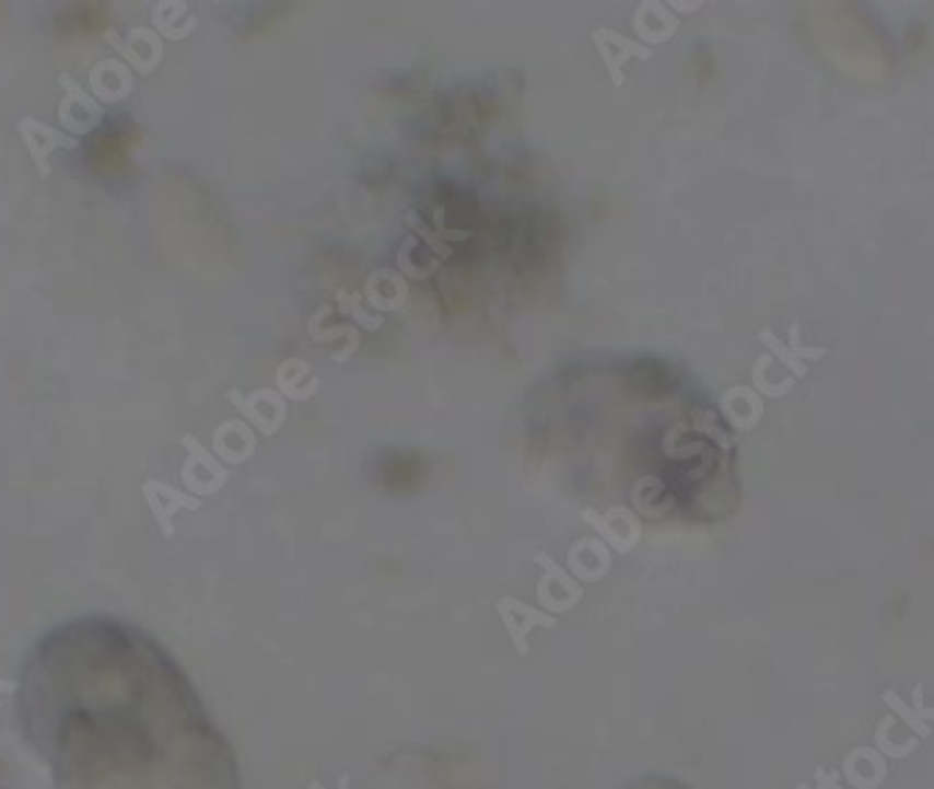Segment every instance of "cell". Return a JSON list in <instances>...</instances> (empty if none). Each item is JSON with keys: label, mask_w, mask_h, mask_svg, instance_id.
Here are the masks:
<instances>
[{"label": "cell", "mask_w": 934, "mask_h": 789, "mask_svg": "<svg viewBox=\"0 0 934 789\" xmlns=\"http://www.w3.org/2000/svg\"><path fill=\"white\" fill-rule=\"evenodd\" d=\"M17 722L54 789H238L194 683L120 619L79 616L45 633L20 670Z\"/></svg>", "instance_id": "6da1fadb"}, {"label": "cell", "mask_w": 934, "mask_h": 789, "mask_svg": "<svg viewBox=\"0 0 934 789\" xmlns=\"http://www.w3.org/2000/svg\"><path fill=\"white\" fill-rule=\"evenodd\" d=\"M183 442H185V449H188V451H190V454H194V456H196V460H199V462H205V465H208V467H210V471H213V474H215V476H219V479H227V471H224V467H221V465H219V462H215V460H213V456H210V454H208V451H205V449H202V445H199V442H196V437H190V434H188V437H185V440H183Z\"/></svg>", "instance_id": "52a82bcc"}, {"label": "cell", "mask_w": 934, "mask_h": 789, "mask_svg": "<svg viewBox=\"0 0 934 789\" xmlns=\"http://www.w3.org/2000/svg\"><path fill=\"white\" fill-rule=\"evenodd\" d=\"M107 9H102L98 3H90V7L77 3V7L62 14V32L68 34V37L70 34H98L107 28Z\"/></svg>", "instance_id": "5b68a950"}, {"label": "cell", "mask_w": 934, "mask_h": 789, "mask_svg": "<svg viewBox=\"0 0 934 789\" xmlns=\"http://www.w3.org/2000/svg\"><path fill=\"white\" fill-rule=\"evenodd\" d=\"M135 143H138V132L132 127H124V124L109 127L107 124V127H102L90 138L84 158H87L90 169L109 177V174H118L127 165V158L135 149Z\"/></svg>", "instance_id": "7a4b0ae2"}, {"label": "cell", "mask_w": 934, "mask_h": 789, "mask_svg": "<svg viewBox=\"0 0 934 789\" xmlns=\"http://www.w3.org/2000/svg\"><path fill=\"white\" fill-rule=\"evenodd\" d=\"M797 336H801V325H792L790 350L795 353V359L803 361V364H806V361H815V359H822V356H826V348H806V345H801V341H797Z\"/></svg>", "instance_id": "ba28073f"}, {"label": "cell", "mask_w": 934, "mask_h": 789, "mask_svg": "<svg viewBox=\"0 0 934 789\" xmlns=\"http://www.w3.org/2000/svg\"><path fill=\"white\" fill-rule=\"evenodd\" d=\"M20 138H23V143H26L28 154H32V160L37 163V171L43 174V177H48V171H51L48 158H51L54 149H59V146L73 149V146H77V140L70 138V135L45 127V124H39V120L34 118L20 120Z\"/></svg>", "instance_id": "277c9868"}, {"label": "cell", "mask_w": 934, "mask_h": 789, "mask_svg": "<svg viewBox=\"0 0 934 789\" xmlns=\"http://www.w3.org/2000/svg\"><path fill=\"white\" fill-rule=\"evenodd\" d=\"M761 341H764L767 348H772V353H775L778 359L783 361V364L792 367V373H795V375H806V373H808V367L803 364L801 359H795V353H792V350L786 348V345H783V341H778V339H775V334H772V330H761Z\"/></svg>", "instance_id": "8992f818"}, {"label": "cell", "mask_w": 934, "mask_h": 789, "mask_svg": "<svg viewBox=\"0 0 934 789\" xmlns=\"http://www.w3.org/2000/svg\"><path fill=\"white\" fill-rule=\"evenodd\" d=\"M594 43L596 48H599L602 62H605L607 73H610L616 88L624 84V73H621V70H624L627 59H644L646 62V59L655 57V51H652L650 45L635 43V39L624 37V34L619 32H612V28H596Z\"/></svg>", "instance_id": "3957f363"}]
</instances>
